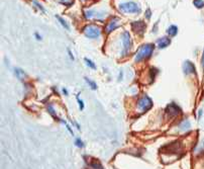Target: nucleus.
<instances>
[{"label": "nucleus", "instance_id": "obj_1", "mask_svg": "<svg viewBox=\"0 0 204 169\" xmlns=\"http://www.w3.org/2000/svg\"><path fill=\"white\" fill-rule=\"evenodd\" d=\"M155 50V46L153 44H145V45L141 46L140 49H138V53L136 55V62H141L143 61L145 59L150 58L152 56L153 52H154Z\"/></svg>", "mask_w": 204, "mask_h": 169}, {"label": "nucleus", "instance_id": "obj_2", "mask_svg": "<svg viewBox=\"0 0 204 169\" xmlns=\"http://www.w3.org/2000/svg\"><path fill=\"white\" fill-rule=\"evenodd\" d=\"M118 9H119L122 13H130V14H138L141 11L140 5L136 2H134V1L120 3V4L118 5Z\"/></svg>", "mask_w": 204, "mask_h": 169}, {"label": "nucleus", "instance_id": "obj_3", "mask_svg": "<svg viewBox=\"0 0 204 169\" xmlns=\"http://www.w3.org/2000/svg\"><path fill=\"white\" fill-rule=\"evenodd\" d=\"M120 40H121V44H122V53H121V55L124 56V55L128 54L129 51L132 48V36H130L128 32H123L120 36Z\"/></svg>", "mask_w": 204, "mask_h": 169}, {"label": "nucleus", "instance_id": "obj_4", "mask_svg": "<svg viewBox=\"0 0 204 169\" xmlns=\"http://www.w3.org/2000/svg\"><path fill=\"white\" fill-rule=\"evenodd\" d=\"M83 34L86 38H92V40H96L101 34V29L94 25H89L83 28Z\"/></svg>", "mask_w": 204, "mask_h": 169}, {"label": "nucleus", "instance_id": "obj_5", "mask_svg": "<svg viewBox=\"0 0 204 169\" xmlns=\"http://www.w3.org/2000/svg\"><path fill=\"white\" fill-rule=\"evenodd\" d=\"M152 106H153L152 99H151L149 96H147V95H145V96L141 97V98L138 99V104H136L138 109L140 111H141V113H145V111H147L151 107H152Z\"/></svg>", "mask_w": 204, "mask_h": 169}, {"label": "nucleus", "instance_id": "obj_6", "mask_svg": "<svg viewBox=\"0 0 204 169\" xmlns=\"http://www.w3.org/2000/svg\"><path fill=\"white\" fill-rule=\"evenodd\" d=\"M165 111H166V113L169 115V117H176V115H178L181 113L182 109L177 105V104L170 103V104L167 105Z\"/></svg>", "mask_w": 204, "mask_h": 169}, {"label": "nucleus", "instance_id": "obj_7", "mask_svg": "<svg viewBox=\"0 0 204 169\" xmlns=\"http://www.w3.org/2000/svg\"><path fill=\"white\" fill-rule=\"evenodd\" d=\"M105 14H106V12L103 11H96V10H94V9H90V10H86V11L84 12V15L86 18H98V19H102L103 17H105Z\"/></svg>", "mask_w": 204, "mask_h": 169}, {"label": "nucleus", "instance_id": "obj_8", "mask_svg": "<svg viewBox=\"0 0 204 169\" xmlns=\"http://www.w3.org/2000/svg\"><path fill=\"white\" fill-rule=\"evenodd\" d=\"M120 27V21L119 18L117 17H112L109 21V23H107L106 27H105V32H107V34H109V32H113L114 29H116L117 27Z\"/></svg>", "mask_w": 204, "mask_h": 169}, {"label": "nucleus", "instance_id": "obj_9", "mask_svg": "<svg viewBox=\"0 0 204 169\" xmlns=\"http://www.w3.org/2000/svg\"><path fill=\"white\" fill-rule=\"evenodd\" d=\"M183 72L185 75H196V68L195 65L190 61H185L183 65Z\"/></svg>", "mask_w": 204, "mask_h": 169}, {"label": "nucleus", "instance_id": "obj_10", "mask_svg": "<svg viewBox=\"0 0 204 169\" xmlns=\"http://www.w3.org/2000/svg\"><path fill=\"white\" fill-rule=\"evenodd\" d=\"M132 27L134 29V32H136V34H143L145 30V23L141 21H134V23H132Z\"/></svg>", "mask_w": 204, "mask_h": 169}, {"label": "nucleus", "instance_id": "obj_11", "mask_svg": "<svg viewBox=\"0 0 204 169\" xmlns=\"http://www.w3.org/2000/svg\"><path fill=\"white\" fill-rule=\"evenodd\" d=\"M171 44V40L167 36H163V38H159L157 41V45H158V48L159 49H164V48L168 47L169 45Z\"/></svg>", "mask_w": 204, "mask_h": 169}, {"label": "nucleus", "instance_id": "obj_12", "mask_svg": "<svg viewBox=\"0 0 204 169\" xmlns=\"http://www.w3.org/2000/svg\"><path fill=\"white\" fill-rule=\"evenodd\" d=\"M167 32H168V34H169V36H176V34H177V32H178V27H176V25H170V27H168V29H167Z\"/></svg>", "mask_w": 204, "mask_h": 169}, {"label": "nucleus", "instance_id": "obj_13", "mask_svg": "<svg viewBox=\"0 0 204 169\" xmlns=\"http://www.w3.org/2000/svg\"><path fill=\"white\" fill-rule=\"evenodd\" d=\"M56 18L58 19V21H59L60 23H61V25L64 27V28H66V29H70V27H69V25H68V23H67L65 19H64L63 17H61L60 15H56Z\"/></svg>", "mask_w": 204, "mask_h": 169}, {"label": "nucleus", "instance_id": "obj_14", "mask_svg": "<svg viewBox=\"0 0 204 169\" xmlns=\"http://www.w3.org/2000/svg\"><path fill=\"white\" fill-rule=\"evenodd\" d=\"M15 75L17 76L18 79H23L25 76H26L24 71H23L22 69H20V68H15Z\"/></svg>", "mask_w": 204, "mask_h": 169}, {"label": "nucleus", "instance_id": "obj_15", "mask_svg": "<svg viewBox=\"0 0 204 169\" xmlns=\"http://www.w3.org/2000/svg\"><path fill=\"white\" fill-rule=\"evenodd\" d=\"M85 81H86V83L89 85V87L92 89V90H96L97 89V85H96V83L94 81H92L91 79H89L88 77H85Z\"/></svg>", "mask_w": 204, "mask_h": 169}, {"label": "nucleus", "instance_id": "obj_16", "mask_svg": "<svg viewBox=\"0 0 204 169\" xmlns=\"http://www.w3.org/2000/svg\"><path fill=\"white\" fill-rule=\"evenodd\" d=\"M179 127L182 129V130H185V131H187V130H189V129H190L191 125H190V123H189L188 121H183V122L180 124Z\"/></svg>", "mask_w": 204, "mask_h": 169}, {"label": "nucleus", "instance_id": "obj_17", "mask_svg": "<svg viewBox=\"0 0 204 169\" xmlns=\"http://www.w3.org/2000/svg\"><path fill=\"white\" fill-rule=\"evenodd\" d=\"M193 4H194L195 7H197L198 9H201L204 7V0H194Z\"/></svg>", "mask_w": 204, "mask_h": 169}, {"label": "nucleus", "instance_id": "obj_18", "mask_svg": "<svg viewBox=\"0 0 204 169\" xmlns=\"http://www.w3.org/2000/svg\"><path fill=\"white\" fill-rule=\"evenodd\" d=\"M84 61H85L86 65L88 66L89 68H91V69H94V70L96 69L95 64H94V62L92 61V60H90V59H88V58H85V59H84Z\"/></svg>", "mask_w": 204, "mask_h": 169}, {"label": "nucleus", "instance_id": "obj_19", "mask_svg": "<svg viewBox=\"0 0 204 169\" xmlns=\"http://www.w3.org/2000/svg\"><path fill=\"white\" fill-rule=\"evenodd\" d=\"M196 153L199 154H204V140L202 141L201 144L198 146V148H196Z\"/></svg>", "mask_w": 204, "mask_h": 169}, {"label": "nucleus", "instance_id": "obj_20", "mask_svg": "<svg viewBox=\"0 0 204 169\" xmlns=\"http://www.w3.org/2000/svg\"><path fill=\"white\" fill-rule=\"evenodd\" d=\"M75 145L77 147H79V148H83V147H84V143H83V141H82L80 138H77L75 140Z\"/></svg>", "mask_w": 204, "mask_h": 169}, {"label": "nucleus", "instance_id": "obj_21", "mask_svg": "<svg viewBox=\"0 0 204 169\" xmlns=\"http://www.w3.org/2000/svg\"><path fill=\"white\" fill-rule=\"evenodd\" d=\"M32 3H34V6H38V7H39V10H41V11H43V12H45V8H43V5L39 4V3L38 2V1H36V0H32Z\"/></svg>", "mask_w": 204, "mask_h": 169}, {"label": "nucleus", "instance_id": "obj_22", "mask_svg": "<svg viewBox=\"0 0 204 169\" xmlns=\"http://www.w3.org/2000/svg\"><path fill=\"white\" fill-rule=\"evenodd\" d=\"M73 1H74V0H60V2H61L62 4L67 5V6H70L73 3Z\"/></svg>", "mask_w": 204, "mask_h": 169}, {"label": "nucleus", "instance_id": "obj_23", "mask_svg": "<svg viewBox=\"0 0 204 169\" xmlns=\"http://www.w3.org/2000/svg\"><path fill=\"white\" fill-rule=\"evenodd\" d=\"M62 122H63V124L65 125V126H66V128L68 129V131H69V132H70V133H71V135H74V133H73V131H72V129H71V127L69 126V125L67 124V123L65 122V121H64V120H62Z\"/></svg>", "mask_w": 204, "mask_h": 169}, {"label": "nucleus", "instance_id": "obj_24", "mask_svg": "<svg viewBox=\"0 0 204 169\" xmlns=\"http://www.w3.org/2000/svg\"><path fill=\"white\" fill-rule=\"evenodd\" d=\"M91 166L93 167V168H95V169H103V168H102V166L99 164V163H96V162L92 163V164H91Z\"/></svg>", "mask_w": 204, "mask_h": 169}, {"label": "nucleus", "instance_id": "obj_25", "mask_svg": "<svg viewBox=\"0 0 204 169\" xmlns=\"http://www.w3.org/2000/svg\"><path fill=\"white\" fill-rule=\"evenodd\" d=\"M77 101H78V103H79V105H80V109H83V108H84V102L82 101L81 99L79 98V97H77Z\"/></svg>", "mask_w": 204, "mask_h": 169}, {"label": "nucleus", "instance_id": "obj_26", "mask_svg": "<svg viewBox=\"0 0 204 169\" xmlns=\"http://www.w3.org/2000/svg\"><path fill=\"white\" fill-rule=\"evenodd\" d=\"M48 108H49V111H50L51 115H54V117H56V113H55L54 108H52V105H49V106H48Z\"/></svg>", "mask_w": 204, "mask_h": 169}, {"label": "nucleus", "instance_id": "obj_27", "mask_svg": "<svg viewBox=\"0 0 204 169\" xmlns=\"http://www.w3.org/2000/svg\"><path fill=\"white\" fill-rule=\"evenodd\" d=\"M201 67L203 69V73H204V50L203 53H202V57H201Z\"/></svg>", "mask_w": 204, "mask_h": 169}, {"label": "nucleus", "instance_id": "obj_28", "mask_svg": "<svg viewBox=\"0 0 204 169\" xmlns=\"http://www.w3.org/2000/svg\"><path fill=\"white\" fill-rule=\"evenodd\" d=\"M145 17L149 19V18H151V11H150V9H147V12H145Z\"/></svg>", "mask_w": 204, "mask_h": 169}, {"label": "nucleus", "instance_id": "obj_29", "mask_svg": "<svg viewBox=\"0 0 204 169\" xmlns=\"http://www.w3.org/2000/svg\"><path fill=\"white\" fill-rule=\"evenodd\" d=\"M34 38H38V40H39V41H41V36H39V32H36V34H34Z\"/></svg>", "mask_w": 204, "mask_h": 169}, {"label": "nucleus", "instance_id": "obj_30", "mask_svg": "<svg viewBox=\"0 0 204 169\" xmlns=\"http://www.w3.org/2000/svg\"><path fill=\"white\" fill-rule=\"evenodd\" d=\"M67 52H68V54L70 55V58L72 59V60H74V56H73L72 52H71V50H70V49H68V50H67Z\"/></svg>", "mask_w": 204, "mask_h": 169}, {"label": "nucleus", "instance_id": "obj_31", "mask_svg": "<svg viewBox=\"0 0 204 169\" xmlns=\"http://www.w3.org/2000/svg\"><path fill=\"white\" fill-rule=\"evenodd\" d=\"M63 92H64V94H65V95H68V91H67L66 89H65V88L63 89Z\"/></svg>", "mask_w": 204, "mask_h": 169}, {"label": "nucleus", "instance_id": "obj_32", "mask_svg": "<svg viewBox=\"0 0 204 169\" xmlns=\"http://www.w3.org/2000/svg\"><path fill=\"white\" fill-rule=\"evenodd\" d=\"M202 113H203V111H202V109H200V111H199V117H198V119H200V117H201Z\"/></svg>", "mask_w": 204, "mask_h": 169}, {"label": "nucleus", "instance_id": "obj_33", "mask_svg": "<svg viewBox=\"0 0 204 169\" xmlns=\"http://www.w3.org/2000/svg\"><path fill=\"white\" fill-rule=\"evenodd\" d=\"M121 78H122V72H120V74H119V78H118V80H121Z\"/></svg>", "mask_w": 204, "mask_h": 169}]
</instances>
